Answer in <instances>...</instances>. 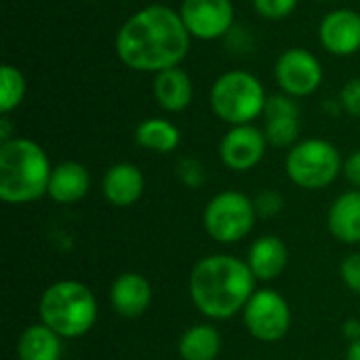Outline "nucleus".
Masks as SVG:
<instances>
[{"instance_id": "f257e3e1", "label": "nucleus", "mask_w": 360, "mask_h": 360, "mask_svg": "<svg viewBox=\"0 0 360 360\" xmlns=\"http://www.w3.org/2000/svg\"><path fill=\"white\" fill-rule=\"evenodd\" d=\"M192 36L177 8L148 4L118 27L114 51L120 63L139 74H158L184 63Z\"/></svg>"}, {"instance_id": "f03ea898", "label": "nucleus", "mask_w": 360, "mask_h": 360, "mask_svg": "<svg viewBox=\"0 0 360 360\" xmlns=\"http://www.w3.org/2000/svg\"><path fill=\"white\" fill-rule=\"evenodd\" d=\"M190 297L194 308L209 321H228L245 310L257 291L247 259L230 253H213L198 259L190 272Z\"/></svg>"}, {"instance_id": "7ed1b4c3", "label": "nucleus", "mask_w": 360, "mask_h": 360, "mask_svg": "<svg viewBox=\"0 0 360 360\" xmlns=\"http://www.w3.org/2000/svg\"><path fill=\"white\" fill-rule=\"evenodd\" d=\"M51 160L40 143L13 137L0 143V198L6 205H27L49 192Z\"/></svg>"}, {"instance_id": "20e7f679", "label": "nucleus", "mask_w": 360, "mask_h": 360, "mask_svg": "<svg viewBox=\"0 0 360 360\" xmlns=\"http://www.w3.org/2000/svg\"><path fill=\"white\" fill-rule=\"evenodd\" d=\"M40 323L63 340L86 335L97 323L95 293L80 281H57L49 285L38 302Z\"/></svg>"}, {"instance_id": "39448f33", "label": "nucleus", "mask_w": 360, "mask_h": 360, "mask_svg": "<svg viewBox=\"0 0 360 360\" xmlns=\"http://www.w3.org/2000/svg\"><path fill=\"white\" fill-rule=\"evenodd\" d=\"M268 93L264 82L247 70H228L219 74L209 91V105L213 114L230 124H253L264 116Z\"/></svg>"}, {"instance_id": "423d86ee", "label": "nucleus", "mask_w": 360, "mask_h": 360, "mask_svg": "<svg viewBox=\"0 0 360 360\" xmlns=\"http://www.w3.org/2000/svg\"><path fill=\"white\" fill-rule=\"evenodd\" d=\"M291 184L302 190H325L344 173V158L338 146L321 137L300 139L285 158Z\"/></svg>"}, {"instance_id": "0eeeda50", "label": "nucleus", "mask_w": 360, "mask_h": 360, "mask_svg": "<svg viewBox=\"0 0 360 360\" xmlns=\"http://www.w3.org/2000/svg\"><path fill=\"white\" fill-rule=\"evenodd\" d=\"M255 221L257 211L253 198L238 190L215 194L202 211V226L219 245H236L245 240L253 232Z\"/></svg>"}, {"instance_id": "6e6552de", "label": "nucleus", "mask_w": 360, "mask_h": 360, "mask_svg": "<svg viewBox=\"0 0 360 360\" xmlns=\"http://www.w3.org/2000/svg\"><path fill=\"white\" fill-rule=\"evenodd\" d=\"M243 323L257 342H281L291 329V306L278 291L257 289L243 310Z\"/></svg>"}, {"instance_id": "1a4fd4ad", "label": "nucleus", "mask_w": 360, "mask_h": 360, "mask_svg": "<svg viewBox=\"0 0 360 360\" xmlns=\"http://www.w3.org/2000/svg\"><path fill=\"white\" fill-rule=\"evenodd\" d=\"M274 80L281 93L293 99H304L321 89L325 80V70L321 59L312 51L291 46L278 55L274 63Z\"/></svg>"}, {"instance_id": "9d476101", "label": "nucleus", "mask_w": 360, "mask_h": 360, "mask_svg": "<svg viewBox=\"0 0 360 360\" xmlns=\"http://www.w3.org/2000/svg\"><path fill=\"white\" fill-rule=\"evenodd\" d=\"M177 11L190 36L202 42L228 36L236 21L232 0H181Z\"/></svg>"}, {"instance_id": "9b49d317", "label": "nucleus", "mask_w": 360, "mask_h": 360, "mask_svg": "<svg viewBox=\"0 0 360 360\" xmlns=\"http://www.w3.org/2000/svg\"><path fill=\"white\" fill-rule=\"evenodd\" d=\"M268 146L270 143L264 135V129L255 124L230 127L219 141V158L226 169L234 173H247L264 160Z\"/></svg>"}, {"instance_id": "f8f14e48", "label": "nucleus", "mask_w": 360, "mask_h": 360, "mask_svg": "<svg viewBox=\"0 0 360 360\" xmlns=\"http://www.w3.org/2000/svg\"><path fill=\"white\" fill-rule=\"evenodd\" d=\"M264 135L272 148L291 150L302 135V110L297 99L276 93L268 97L264 110Z\"/></svg>"}, {"instance_id": "ddd939ff", "label": "nucleus", "mask_w": 360, "mask_h": 360, "mask_svg": "<svg viewBox=\"0 0 360 360\" xmlns=\"http://www.w3.org/2000/svg\"><path fill=\"white\" fill-rule=\"evenodd\" d=\"M319 42L333 57H352L360 51V13L342 6L329 11L319 23Z\"/></svg>"}, {"instance_id": "4468645a", "label": "nucleus", "mask_w": 360, "mask_h": 360, "mask_svg": "<svg viewBox=\"0 0 360 360\" xmlns=\"http://www.w3.org/2000/svg\"><path fill=\"white\" fill-rule=\"evenodd\" d=\"M154 300L150 281L139 272H122L110 287V306L122 319L143 316Z\"/></svg>"}, {"instance_id": "2eb2a0df", "label": "nucleus", "mask_w": 360, "mask_h": 360, "mask_svg": "<svg viewBox=\"0 0 360 360\" xmlns=\"http://www.w3.org/2000/svg\"><path fill=\"white\" fill-rule=\"evenodd\" d=\"M143 192H146V177L141 169L133 162H116L103 173L101 194L116 209H129L137 205Z\"/></svg>"}, {"instance_id": "dca6fc26", "label": "nucleus", "mask_w": 360, "mask_h": 360, "mask_svg": "<svg viewBox=\"0 0 360 360\" xmlns=\"http://www.w3.org/2000/svg\"><path fill=\"white\" fill-rule=\"evenodd\" d=\"M247 264L257 283H270L283 276L289 266V247L281 236L266 234L253 240L247 253Z\"/></svg>"}, {"instance_id": "f3484780", "label": "nucleus", "mask_w": 360, "mask_h": 360, "mask_svg": "<svg viewBox=\"0 0 360 360\" xmlns=\"http://www.w3.org/2000/svg\"><path fill=\"white\" fill-rule=\"evenodd\" d=\"M152 95H154V99L162 112L179 114L192 105L194 82H192L190 74L181 65H177V68L154 74Z\"/></svg>"}, {"instance_id": "a211bd4d", "label": "nucleus", "mask_w": 360, "mask_h": 360, "mask_svg": "<svg viewBox=\"0 0 360 360\" xmlns=\"http://www.w3.org/2000/svg\"><path fill=\"white\" fill-rule=\"evenodd\" d=\"M91 190V173L82 162L65 160L53 167L46 196L57 205H74Z\"/></svg>"}, {"instance_id": "6ab92c4d", "label": "nucleus", "mask_w": 360, "mask_h": 360, "mask_svg": "<svg viewBox=\"0 0 360 360\" xmlns=\"http://www.w3.org/2000/svg\"><path fill=\"white\" fill-rule=\"evenodd\" d=\"M329 232L344 245H360V190L342 192L329 207Z\"/></svg>"}, {"instance_id": "aec40b11", "label": "nucleus", "mask_w": 360, "mask_h": 360, "mask_svg": "<svg viewBox=\"0 0 360 360\" xmlns=\"http://www.w3.org/2000/svg\"><path fill=\"white\" fill-rule=\"evenodd\" d=\"M135 143L154 154H171L181 143V131L175 122L162 116L143 118L135 127Z\"/></svg>"}, {"instance_id": "412c9836", "label": "nucleus", "mask_w": 360, "mask_h": 360, "mask_svg": "<svg viewBox=\"0 0 360 360\" xmlns=\"http://www.w3.org/2000/svg\"><path fill=\"white\" fill-rule=\"evenodd\" d=\"M63 338L57 335L42 323L30 325L23 329L17 342L19 360H61L63 356Z\"/></svg>"}, {"instance_id": "4be33fe9", "label": "nucleus", "mask_w": 360, "mask_h": 360, "mask_svg": "<svg viewBox=\"0 0 360 360\" xmlns=\"http://www.w3.org/2000/svg\"><path fill=\"white\" fill-rule=\"evenodd\" d=\"M221 333L209 325H192L186 329L177 342V352L181 360H217L221 354Z\"/></svg>"}, {"instance_id": "5701e85b", "label": "nucleus", "mask_w": 360, "mask_h": 360, "mask_svg": "<svg viewBox=\"0 0 360 360\" xmlns=\"http://www.w3.org/2000/svg\"><path fill=\"white\" fill-rule=\"evenodd\" d=\"M27 93V82L23 72L13 65V63H4L0 68V114L8 116L11 112H15Z\"/></svg>"}, {"instance_id": "b1692460", "label": "nucleus", "mask_w": 360, "mask_h": 360, "mask_svg": "<svg viewBox=\"0 0 360 360\" xmlns=\"http://www.w3.org/2000/svg\"><path fill=\"white\" fill-rule=\"evenodd\" d=\"M300 0H253V8L268 21H283L295 13Z\"/></svg>"}, {"instance_id": "393cba45", "label": "nucleus", "mask_w": 360, "mask_h": 360, "mask_svg": "<svg viewBox=\"0 0 360 360\" xmlns=\"http://www.w3.org/2000/svg\"><path fill=\"white\" fill-rule=\"evenodd\" d=\"M175 173H177V179L186 188H200L205 184V179H207L205 165L198 158H194V156L179 158V162L175 167Z\"/></svg>"}, {"instance_id": "a878e982", "label": "nucleus", "mask_w": 360, "mask_h": 360, "mask_svg": "<svg viewBox=\"0 0 360 360\" xmlns=\"http://www.w3.org/2000/svg\"><path fill=\"white\" fill-rule=\"evenodd\" d=\"M340 108L348 116L360 118V76L344 82V86L340 91Z\"/></svg>"}, {"instance_id": "bb28decb", "label": "nucleus", "mask_w": 360, "mask_h": 360, "mask_svg": "<svg viewBox=\"0 0 360 360\" xmlns=\"http://www.w3.org/2000/svg\"><path fill=\"white\" fill-rule=\"evenodd\" d=\"M253 202H255L257 217H276L285 207V198L276 190H262L253 198Z\"/></svg>"}, {"instance_id": "cd10ccee", "label": "nucleus", "mask_w": 360, "mask_h": 360, "mask_svg": "<svg viewBox=\"0 0 360 360\" xmlns=\"http://www.w3.org/2000/svg\"><path fill=\"white\" fill-rule=\"evenodd\" d=\"M340 274H342L344 285H346L352 293L360 295V251L350 253V255L342 262Z\"/></svg>"}, {"instance_id": "c85d7f7f", "label": "nucleus", "mask_w": 360, "mask_h": 360, "mask_svg": "<svg viewBox=\"0 0 360 360\" xmlns=\"http://www.w3.org/2000/svg\"><path fill=\"white\" fill-rule=\"evenodd\" d=\"M344 177L360 190V148L344 158Z\"/></svg>"}, {"instance_id": "c756f323", "label": "nucleus", "mask_w": 360, "mask_h": 360, "mask_svg": "<svg viewBox=\"0 0 360 360\" xmlns=\"http://www.w3.org/2000/svg\"><path fill=\"white\" fill-rule=\"evenodd\" d=\"M344 338H346L348 342H356V340H360V321H356V319H348V321L344 323Z\"/></svg>"}, {"instance_id": "7c9ffc66", "label": "nucleus", "mask_w": 360, "mask_h": 360, "mask_svg": "<svg viewBox=\"0 0 360 360\" xmlns=\"http://www.w3.org/2000/svg\"><path fill=\"white\" fill-rule=\"evenodd\" d=\"M13 137H17V135H13V124L8 120V116H0V143L11 141Z\"/></svg>"}, {"instance_id": "2f4dec72", "label": "nucleus", "mask_w": 360, "mask_h": 360, "mask_svg": "<svg viewBox=\"0 0 360 360\" xmlns=\"http://www.w3.org/2000/svg\"><path fill=\"white\" fill-rule=\"evenodd\" d=\"M346 360H360V340H356V342H350V344H348Z\"/></svg>"}, {"instance_id": "473e14b6", "label": "nucleus", "mask_w": 360, "mask_h": 360, "mask_svg": "<svg viewBox=\"0 0 360 360\" xmlns=\"http://www.w3.org/2000/svg\"><path fill=\"white\" fill-rule=\"evenodd\" d=\"M314 2H331V0H314Z\"/></svg>"}]
</instances>
